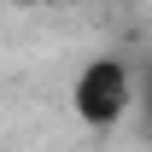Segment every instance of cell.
Masks as SVG:
<instances>
[{
    "label": "cell",
    "instance_id": "1",
    "mask_svg": "<svg viewBox=\"0 0 152 152\" xmlns=\"http://www.w3.org/2000/svg\"><path fill=\"white\" fill-rule=\"evenodd\" d=\"M134 105H140V70L129 58H117V53H94L70 82V111L94 134H111Z\"/></svg>",
    "mask_w": 152,
    "mask_h": 152
},
{
    "label": "cell",
    "instance_id": "2",
    "mask_svg": "<svg viewBox=\"0 0 152 152\" xmlns=\"http://www.w3.org/2000/svg\"><path fill=\"white\" fill-rule=\"evenodd\" d=\"M140 105H146V117H152V82H140Z\"/></svg>",
    "mask_w": 152,
    "mask_h": 152
},
{
    "label": "cell",
    "instance_id": "3",
    "mask_svg": "<svg viewBox=\"0 0 152 152\" xmlns=\"http://www.w3.org/2000/svg\"><path fill=\"white\" fill-rule=\"evenodd\" d=\"M12 6H53V0H12Z\"/></svg>",
    "mask_w": 152,
    "mask_h": 152
}]
</instances>
